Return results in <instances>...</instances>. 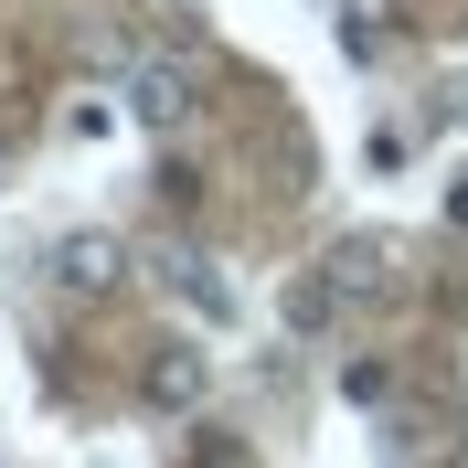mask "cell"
<instances>
[{"label":"cell","instance_id":"cell-2","mask_svg":"<svg viewBox=\"0 0 468 468\" xmlns=\"http://www.w3.org/2000/svg\"><path fill=\"white\" fill-rule=\"evenodd\" d=\"M54 288L64 298H117L128 288V245L117 234H64L54 245Z\"/></svg>","mask_w":468,"mask_h":468},{"label":"cell","instance_id":"cell-8","mask_svg":"<svg viewBox=\"0 0 468 468\" xmlns=\"http://www.w3.org/2000/svg\"><path fill=\"white\" fill-rule=\"evenodd\" d=\"M447 213H458V224H468V181H458V192H447Z\"/></svg>","mask_w":468,"mask_h":468},{"label":"cell","instance_id":"cell-7","mask_svg":"<svg viewBox=\"0 0 468 468\" xmlns=\"http://www.w3.org/2000/svg\"><path fill=\"white\" fill-rule=\"evenodd\" d=\"M341 394L351 405H383V394H394V362H341Z\"/></svg>","mask_w":468,"mask_h":468},{"label":"cell","instance_id":"cell-3","mask_svg":"<svg viewBox=\"0 0 468 468\" xmlns=\"http://www.w3.org/2000/svg\"><path fill=\"white\" fill-rule=\"evenodd\" d=\"M192 107H203V96H192V64H139V75H128V117H139V128H181Z\"/></svg>","mask_w":468,"mask_h":468},{"label":"cell","instance_id":"cell-5","mask_svg":"<svg viewBox=\"0 0 468 468\" xmlns=\"http://www.w3.org/2000/svg\"><path fill=\"white\" fill-rule=\"evenodd\" d=\"M320 277H330V298H373V288H383V245L351 234V245H330V256H320Z\"/></svg>","mask_w":468,"mask_h":468},{"label":"cell","instance_id":"cell-6","mask_svg":"<svg viewBox=\"0 0 468 468\" xmlns=\"http://www.w3.org/2000/svg\"><path fill=\"white\" fill-rule=\"evenodd\" d=\"M330 320H341V298H330V277H298V288H288V330H298V341H320Z\"/></svg>","mask_w":468,"mask_h":468},{"label":"cell","instance_id":"cell-4","mask_svg":"<svg viewBox=\"0 0 468 468\" xmlns=\"http://www.w3.org/2000/svg\"><path fill=\"white\" fill-rule=\"evenodd\" d=\"M160 277H171V298H181V309H192L203 330H224V320H234V288L213 277L203 256H192V245H171V256H160Z\"/></svg>","mask_w":468,"mask_h":468},{"label":"cell","instance_id":"cell-9","mask_svg":"<svg viewBox=\"0 0 468 468\" xmlns=\"http://www.w3.org/2000/svg\"><path fill=\"white\" fill-rule=\"evenodd\" d=\"M437 468H468V437H458V447H447V458H437Z\"/></svg>","mask_w":468,"mask_h":468},{"label":"cell","instance_id":"cell-1","mask_svg":"<svg viewBox=\"0 0 468 468\" xmlns=\"http://www.w3.org/2000/svg\"><path fill=\"white\" fill-rule=\"evenodd\" d=\"M203 394H213V351H192V341H160V351L139 362V405H149V415H192Z\"/></svg>","mask_w":468,"mask_h":468}]
</instances>
